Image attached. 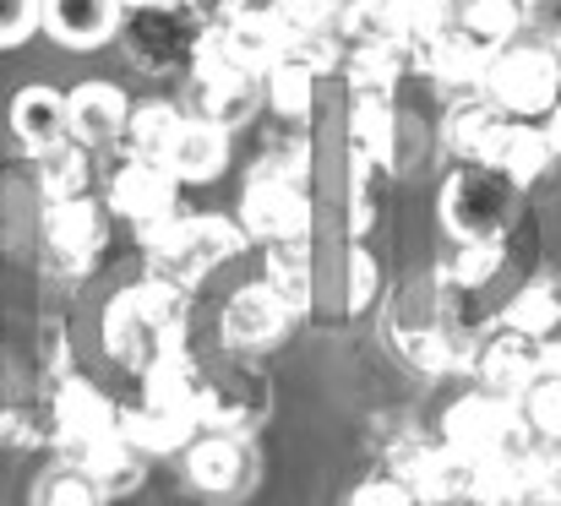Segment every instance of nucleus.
Returning <instances> with one entry per match:
<instances>
[{"instance_id": "obj_1", "label": "nucleus", "mask_w": 561, "mask_h": 506, "mask_svg": "<svg viewBox=\"0 0 561 506\" xmlns=\"http://www.w3.org/2000/svg\"><path fill=\"white\" fill-rule=\"evenodd\" d=\"M104 348H110V359H121L131 370H148L164 354L186 348V289H175L153 273L142 284L121 289L104 306Z\"/></svg>"}, {"instance_id": "obj_2", "label": "nucleus", "mask_w": 561, "mask_h": 506, "mask_svg": "<svg viewBox=\"0 0 561 506\" xmlns=\"http://www.w3.org/2000/svg\"><path fill=\"white\" fill-rule=\"evenodd\" d=\"M442 441H447L463 463H474V469H480V463H524V458L540 452V447H535L540 436L529 430L524 403L496 398V392H480V387L447 409Z\"/></svg>"}, {"instance_id": "obj_3", "label": "nucleus", "mask_w": 561, "mask_h": 506, "mask_svg": "<svg viewBox=\"0 0 561 506\" xmlns=\"http://www.w3.org/2000/svg\"><path fill=\"white\" fill-rule=\"evenodd\" d=\"M518 207H524V191L496 169L458 164L442 185V223L458 245H507Z\"/></svg>"}, {"instance_id": "obj_4", "label": "nucleus", "mask_w": 561, "mask_h": 506, "mask_svg": "<svg viewBox=\"0 0 561 506\" xmlns=\"http://www.w3.org/2000/svg\"><path fill=\"white\" fill-rule=\"evenodd\" d=\"M485 104H496L507 120H524V126H546L561 110V60L557 44H507L496 49L491 71H485V88H480Z\"/></svg>"}, {"instance_id": "obj_5", "label": "nucleus", "mask_w": 561, "mask_h": 506, "mask_svg": "<svg viewBox=\"0 0 561 506\" xmlns=\"http://www.w3.org/2000/svg\"><path fill=\"white\" fill-rule=\"evenodd\" d=\"M245 240H251V234H245L240 223L213 218V212H191V218H175L170 229L148 234L142 251H148L153 278H164V284H175V289H191V284H202L213 267H224L229 256H240Z\"/></svg>"}, {"instance_id": "obj_6", "label": "nucleus", "mask_w": 561, "mask_h": 506, "mask_svg": "<svg viewBox=\"0 0 561 506\" xmlns=\"http://www.w3.org/2000/svg\"><path fill=\"white\" fill-rule=\"evenodd\" d=\"M240 229L262 245H295L311 229V207H306V169H284L267 159L251 169L245 202H240Z\"/></svg>"}, {"instance_id": "obj_7", "label": "nucleus", "mask_w": 561, "mask_h": 506, "mask_svg": "<svg viewBox=\"0 0 561 506\" xmlns=\"http://www.w3.org/2000/svg\"><path fill=\"white\" fill-rule=\"evenodd\" d=\"M121 33H126V38H121L126 55H131L142 71H170V66H186L191 71V55H196L207 22L196 16L191 0H159V5L126 11Z\"/></svg>"}, {"instance_id": "obj_8", "label": "nucleus", "mask_w": 561, "mask_h": 506, "mask_svg": "<svg viewBox=\"0 0 561 506\" xmlns=\"http://www.w3.org/2000/svg\"><path fill=\"white\" fill-rule=\"evenodd\" d=\"M256 71H245L224 44H218V33H213V22H207V33H202V44H196V55H191V93H196V115L202 120H213V126H240V120H251L256 115Z\"/></svg>"}, {"instance_id": "obj_9", "label": "nucleus", "mask_w": 561, "mask_h": 506, "mask_svg": "<svg viewBox=\"0 0 561 506\" xmlns=\"http://www.w3.org/2000/svg\"><path fill=\"white\" fill-rule=\"evenodd\" d=\"M213 33L256 77L267 66H278L289 55V44H295V27H289V16H284L278 0H224L213 11Z\"/></svg>"}, {"instance_id": "obj_10", "label": "nucleus", "mask_w": 561, "mask_h": 506, "mask_svg": "<svg viewBox=\"0 0 561 506\" xmlns=\"http://www.w3.org/2000/svg\"><path fill=\"white\" fill-rule=\"evenodd\" d=\"M104 207L121 212L137 229V240H148V234H159L181 218V180L159 159H131L126 153V164L110 174V202Z\"/></svg>"}, {"instance_id": "obj_11", "label": "nucleus", "mask_w": 561, "mask_h": 506, "mask_svg": "<svg viewBox=\"0 0 561 506\" xmlns=\"http://www.w3.org/2000/svg\"><path fill=\"white\" fill-rule=\"evenodd\" d=\"M110 207H99L93 196L77 202H44V256L55 273H88L110 240Z\"/></svg>"}, {"instance_id": "obj_12", "label": "nucleus", "mask_w": 561, "mask_h": 506, "mask_svg": "<svg viewBox=\"0 0 561 506\" xmlns=\"http://www.w3.org/2000/svg\"><path fill=\"white\" fill-rule=\"evenodd\" d=\"M474 376H480V392L524 403V392L546 376V348L535 337L513 333V327H496L474 354Z\"/></svg>"}, {"instance_id": "obj_13", "label": "nucleus", "mask_w": 561, "mask_h": 506, "mask_svg": "<svg viewBox=\"0 0 561 506\" xmlns=\"http://www.w3.org/2000/svg\"><path fill=\"white\" fill-rule=\"evenodd\" d=\"M289 322H295V311H289L267 284H245V289H234V295H229L218 333H224L229 348H240V354H267V348H278V343H284Z\"/></svg>"}, {"instance_id": "obj_14", "label": "nucleus", "mask_w": 561, "mask_h": 506, "mask_svg": "<svg viewBox=\"0 0 561 506\" xmlns=\"http://www.w3.org/2000/svg\"><path fill=\"white\" fill-rule=\"evenodd\" d=\"M398 480H409V491L420 506H469V485H474V463H463L447 441L442 447H409L403 463H392Z\"/></svg>"}, {"instance_id": "obj_15", "label": "nucleus", "mask_w": 561, "mask_h": 506, "mask_svg": "<svg viewBox=\"0 0 561 506\" xmlns=\"http://www.w3.org/2000/svg\"><path fill=\"white\" fill-rule=\"evenodd\" d=\"M186 474H191V485H196L202 496H213V502L240 496V491L251 485V452H245V441L229 436V430H202L186 447Z\"/></svg>"}, {"instance_id": "obj_16", "label": "nucleus", "mask_w": 561, "mask_h": 506, "mask_svg": "<svg viewBox=\"0 0 561 506\" xmlns=\"http://www.w3.org/2000/svg\"><path fill=\"white\" fill-rule=\"evenodd\" d=\"M491 60H496V44H485V38H474V33H463V27L442 33L436 44H425V49L414 55V66H420L431 82L453 88V93H480Z\"/></svg>"}, {"instance_id": "obj_17", "label": "nucleus", "mask_w": 561, "mask_h": 506, "mask_svg": "<svg viewBox=\"0 0 561 506\" xmlns=\"http://www.w3.org/2000/svg\"><path fill=\"white\" fill-rule=\"evenodd\" d=\"M11 131H16V142H22L33 159L60 153V148L71 142V104H66V93H60V88H44V82L22 88V93L11 99Z\"/></svg>"}, {"instance_id": "obj_18", "label": "nucleus", "mask_w": 561, "mask_h": 506, "mask_svg": "<svg viewBox=\"0 0 561 506\" xmlns=\"http://www.w3.org/2000/svg\"><path fill=\"white\" fill-rule=\"evenodd\" d=\"M115 430H121V403L104 398L93 381L71 376V381L55 392V436H60L66 452H77V447H88V441H104V436H115Z\"/></svg>"}, {"instance_id": "obj_19", "label": "nucleus", "mask_w": 561, "mask_h": 506, "mask_svg": "<svg viewBox=\"0 0 561 506\" xmlns=\"http://www.w3.org/2000/svg\"><path fill=\"white\" fill-rule=\"evenodd\" d=\"M66 104H71V142L77 148L99 153V148H110V142L126 137L131 104H126V93L115 82H82V88L66 93Z\"/></svg>"}, {"instance_id": "obj_20", "label": "nucleus", "mask_w": 561, "mask_h": 506, "mask_svg": "<svg viewBox=\"0 0 561 506\" xmlns=\"http://www.w3.org/2000/svg\"><path fill=\"white\" fill-rule=\"evenodd\" d=\"M126 0H44V33L66 49H99L121 33Z\"/></svg>"}, {"instance_id": "obj_21", "label": "nucleus", "mask_w": 561, "mask_h": 506, "mask_svg": "<svg viewBox=\"0 0 561 506\" xmlns=\"http://www.w3.org/2000/svg\"><path fill=\"white\" fill-rule=\"evenodd\" d=\"M507 126H513V120H507L496 104H485V99H463V104H453V110H447L442 148H447L458 164L491 169V159H496V142H502V131H507Z\"/></svg>"}, {"instance_id": "obj_22", "label": "nucleus", "mask_w": 561, "mask_h": 506, "mask_svg": "<svg viewBox=\"0 0 561 506\" xmlns=\"http://www.w3.org/2000/svg\"><path fill=\"white\" fill-rule=\"evenodd\" d=\"M164 164L175 169L181 185H207V180H218V174L229 169V126H213V120L191 115Z\"/></svg>"}, {"instance_id": "obj_23", "label": "nucleus", "mask_w": 561, "mask_h": 506, "mask_svg": "<svg viewBox=\"0 0 561 506\" xmlns=\"http://www.w3.org/2000/svg\"><path fill=\"white\" fill-rule=\"evenodd\" d=\"M121 436L153 458V452H186L191 441L202 436V425L175 414V409H159V403H137V409H121Z\"/></svg>"}, {"instance_id": "obj_24", "label": "nucleus", "mask_w": 561, "mask_h": 506, "mask_svg": "<svg viewBox=\"0 0 561 506\" xmlns=\"http://www.w3.org/2000/svg\"><path fill=\"white\" fill-rule=\"evenodd\" d=\"M557 164V148H551V137L540 131V126H524V120H513L507 131H502V142H496V159L491 169L496 174H507L518 191H529L546 169Z\"/></svg>"}, {"instance_id": "obj_25", "label": "nucleus", "mask_w": 561, "mask_h": 506, "mask_svg": "<svg viewBox=\"0 0 561 506\" xmlns=\"http://www.w3.org/2000/svg\"><path fill=\"white\" fill-rule=\"evenodd\" d=\"M409 60H414V55H409L403 44H392V38L350 44V49H344V77L355 82V99H360V93L387 99V93H392V82H398V71H403Z\"/></svg>"}, {"instance_id": "obj_26", "label": "nucleus", "mask_w": 561, "mask_h": 506, "mask_svg": "<svg viewBox=\"0 0 561 506\" xmlns=\"http://www.w3.org/2000/svg\"><path fill=\"white\" fill-rule=\"evenodd\" d=\"M186 120L191 115L186 110H175L170 99L137 104V110H131V120H126V153H131V159H159V164H164Z\"/></svg>"}, {"instance_id": "obj_27", "label": "nucleus", "mask_w": 561, "mask_h": 506, "mask_svg": "<svg viewBox=\"0 0 561 506\" xmlns=\"http://www.w3.org/2000/svg\"><path fill=\"white\" fill-rule=\"evenodd\" d=\"M262 99H267V110H273L278 120H300V126H306L311 99H317V71H311L300 55H284L278 66L262 71Z\"/></svg>"}, {"instance_id": "obj_28", "label": "nucleus", "mask_w": 561, "mask_h": 506, "mask_svg": "<svg viewBox=\"0 0 561 506\" xmlns=\"http://www.w3.org/2000/svg\"><path fill=\"white\" fill-rule=\"evenodd\" d=\"M350 159L360 169H392V110L387 99L360 93L350 115Z\"/></svg>"}, {"instance_id": "obj_29", "label": "nucleus", "mask_w": 561, "mask_h": 506, "mask_svg": "<svg viewBox=\"0 0 561 506\" xmlns=\"http://www.w3.org/2000/svg\"><path fill=\"white\" fill-rule=\"evenodd\" d=\"M453 11H458L463 33H474V38L496 44V49L518 44V33L529 22V0H453Z\"/></svg>"}, {"instance_id": "obj_30", "label": "nucleus", "mask_w": 561, "mask_h": 506, "mask_svg": "<svg viewBox=\"0 0 561 506\" xmlns=\"http://www.w3.org/2000/svg\"><path fill=\"white\" fill-rule=\"evenodd\" d=\"M502 327L535 337V343H551L561 333V284H529L524 295H513V306L502 311Z\"/></svg>"}, {"instance_id": "obj_31", "label": "nucleus", "mask_w": 561, "mask_h": 506, "mask_svg": "<svg viewBox=\"0 0 561 506\" xmlns=\"http://www.w3.org/2000/svg\"><path fill=\"white\" fill-rule=\"evenodd\" d=\"M295 317L311 306V262H306V251H300V240L295 245H267V278H262Z\"/></svg>"}, {"instance_id": "obj_32", "label": "nucleus", "mask_w": 561, "mask_h": 506, "mask_svg": "<svg viewBox=\"0 0 561 506\" xmlns=\"http://www.w3.org/2000/svg\"><path fill=\"white\" fill-rule=\"evenodd\" d=\"M38 191H44V202H77V196H88V148L66 142L60 153L38 159Z\"/></svg>"}, {"instance_id": "obj_33", "label": "nucleus", "mask_w": 561, "mask_h": 506, "mask_svg": "<svg viewBox=\"0 0 561 506\" xmlns=\"http://www.w3.org/2000/svg\"><path fill=\"white\" fill-rule=\"evenodd\" d=\"M524 419H529V430H535L540 441L561 447V376L557 370H546V376L524 392Z\"/></svg>"}, {"instance_id": "obj_34", "label": "nucleus", "mask_w": 561, "mask_h": 506, "mask_svg": "<svg viewBox=\"0 0 561 506\" xmlns=\"http://www.w3.org/2000/svg\"><path fill=\"white\" fill-rule=\"evenodd\" d=\"M110 496L77 469V463H66V469H55L38 491H33V506H104Z\"/></svg>"}, {"instance_id": "obj_35", "label": "nucleus", "mask_w": 561, "mask_h": 506, "mask_svg": "<svg viewBox=\"0 0 561 506\" xmlns=\"http://www.w3.org/2000/svg\"><path fill=\"white\" fill-rule=\"evenodd\" d=\"M502 273V245H458V256L442 267V284H458V289H480L485 278Z\"/></svg>"}, {"instance_id": "obj_36", "label": "nucleus", "mask_w": 561, "mask_h": 506, "mask_svg": "<svg viewBox=\"0 0 561 506\" xmlns=\"http://www.w3.org/2000/svg\"><path fill=\"white\" fill-rule=\"evenodd\" d=\"M295 33H333L350 11V0H278Z\"/></svg>"}, {"instance_id": "obj_37", "label": "nucleus", "mask_w": 561, "mask_h": 506, "mask_svg": "<svg viewBox=\"0 0 561 506\" xmlns=\"http://www.w3.org/2000/svg\"><path fill=\"white\" fill-rule=\"evenodd\" d=\"M350 506H420V496L409 491V480H398L392 469L387 474H371L350 491Z\"/></svg>"}, {"instance_id": "obj_38", "label": "nucleus", "mask_w": 561, "mask_h": 506, "mask_svg": "<svg viewBox=\"0 0 561 506\" xmlns=\"http://www.w3.org/2000/svg\"><path fill=\"white\" fill-rule=\"evenodd\" d=\"M33 27H44V0H0V49H16Z\"/></svg>"}, {"instance_id": "obj_39", "label": "nucleus", "mask_w": 561, "mask_h": 506, "mask_svg": "<svg viewBox=\"0 0 561 506\" xmlns=\"http://www.w3.org/2000/svg\"><path fill=\"white\" fill-rule=\"evenodd\" d=\"M529 474H535V506H561V447L535 452Z\"/></svg>"}, {"instance_id": "obj_40", "label": "nucleus", "mask_w": 561, "mask_h": 506, "mask_svg": "<svg viewBox=\"0 0 561 506\" xmlns=\"http://www.w3.org/2000/svg\"><path fill=\"white\" fill-rule=\"evenodd\" d=\"M376 300V262L366 245L350 251V311H366Z\"/></svg>"}, {"instance_id": "obj_41", "label": "nucleus", "mask_w": 561, "mask_h": 506, "mask_svg": "<svg viewBox=\"0 0 561 506\" xmlns=\"http://www.w3.org/2000/svg\"><path fill=\"white\" fill-rule=\"evenodd\" d=\"M540 131L551 137V148H557V159H561V110H557V115H551V120H546V126H540Z\"/></svg>"}, {"instance_id": "obj_42", "label": "nucleus", "mask_w": 561, "mask_h": 506, "mask_svg": "<svg viewBox=\"0 0 561 506\" xmlns=\"http://www.w3.org/2000/svg\"><path fill=\"white\" fill-rule=\"evenodd\" d=\"M137 5H159V0H126V11H137Z\"/></svg>"}, {"instance_id": "obj_43", "label": "nucleus", "mask_w": 561, "mask_h": 506, "mask_svg": "<svg viewBox=\"0 0 561 506\" xmlns=\"http://www.w3.org/2000/svg\"><path fill=\"white\" fill-rule=\"evenodd\" d=\"M557 60H561V38H557Z\"/></svg>"}]
</instances>
